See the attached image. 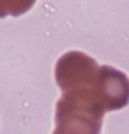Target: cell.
<instances>
[{"mask_svg":"<svg viewBox=\"0 0 129 134\" xmlns=\"http://www.w3.org/2000/svg\"><path fill=\"white\" fill-rule=\"evenodd\" d=\"M98 62L82 51L65 52L57 59L56 69H54L56 82L64 95H75L80 98H87L93 103H97L93 90L98 80Z\"/></svg>","mask_w":129,"mask_h":134,"instance_id":"6da1fadb","label":"cell"},{"mask_svg":"<svg viewBox=\"0 0 129 134\" xmlns=\"http://www.w3.org/2000/svg\"><path fill=\"white\" fill-rule=\"evenodd\" d=\"M105 111L87 100L62 95L56 105L52 134H100Z\"/></svg>","mask_w":129,"mask_h":134,"instance_id":"7a4b0ae2","label":"cell"},{"mask_svg":"<svg viewBox=\"0 0 129 134\" xmlns=\"http://www.w3.org/2000/svg\"><path fill=\"white\" fill-rule=\"evenodd\" d=\"M93 95L105 113L123 110L129 103V79L111 65H100Z\"/></svg>","mask_w":129,"mask_h":134,"instance_id":"3957f363","label":"cell"},{"mask_svg":"<svg viewBox=\"0 0 129 134\" xmlns=\"http://www.w3.org/2000/svg\"><path fill=\"white\" fill-rule=\"evenodd\" d=\"M33 7V2L30 3H13V2H0V18H3L7 15L20 16L21 13H25L28 8Z\"/></svg>","mask_w":129,"mask_h":134,"instance_id":"277c9868","label":"cell"}]
</instances>
